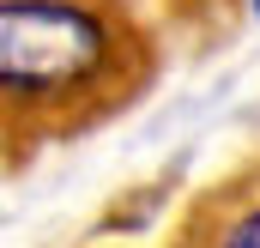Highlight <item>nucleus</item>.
Masks as SVG:
<instances>
[{"instance_id":"nucleus-1","label":"nucleus","mask_w":260,"mask_h":248,"mask_svg":"<svg viewBox=\"0 0 260 248\" xmlns=\"http://www.w3.org/2000/svg\"><path fill=\"white\" fill-rule=\"evenodd\" d=\"M115 67V30L85 0H0V97L73 103Z\"/></svg>"},{"instance_id":"nucleus-2","label":"nucleus","mask_w":260,"mask_h":248,"mask_svg":"<svg viewBox=\"0 0 260 248\" xmlns=\"http://www.w3.org/2000/svg\"><path fill=\"white\" fill-rule=\"evenodd\" d=\"M212 248H260V188H236L224 200V224Z\"/></svg>"}]
</instances>
